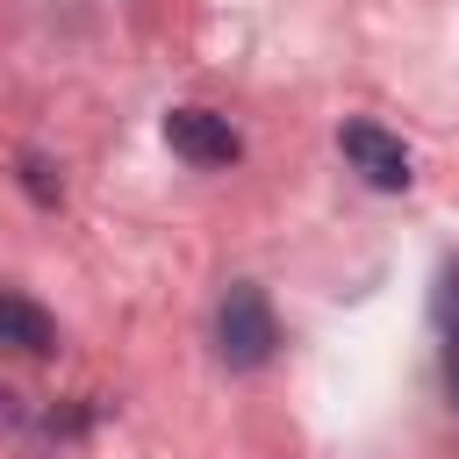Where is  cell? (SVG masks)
I'll return each mask as SVG.
<instances>
[{
  "label": "cell",
  "instance_id": "4",
  "mask_svg": "<svg viewBox=\"0 0 459 459\" xmlns=\"http://www.w3.org/2000/svg\"><path fill=\"white\" fill-rule=\"evenodd\" d=\"M0 344H7V351H29V359H43V351L57 344V323H50V308H36L29 294L0 287Z\"/></svg>",
  "mask_w": 459,
  "mask_h": 459
},
{
  "label": "cell",
  "instance_id": "2",
  "mask_svg": "<svg viewBox=\"0 0 459 459\" xmlns=\"http://www.w3.org/2000/svg\"><path fill=\"white\" fill-rule=\"evenodd\" d=\"M337 151H344V165H351L366 186H380V194H402V186L416 179L409 143H402L394 129H380V122H344V129H337Z\"/></svg>",
  "mask_w": 459,
  "mask_h": 459
},
{
  "label": "cell",
  "instance_id": "3",
  "mask_svg": "<svg viewBox=\"0 0 459 459\" xmlns=\"http://www.w3.org/2000/svg\"><path fill=\"white\" fill-rule=\"evenodd\" d=\"M165 143L186 165H237V151H244V136L230 129V115H215V108H172L165 115Z\"/></svg>",
  "mask_w": 459,
  "mask_h": 459
},
{
  "label": "cell",
  "instance_id": "7",
  "mask_svg": "<svg viewBox=\"0 0 459 459\" xmlns=\"http://www.w3.org/2000/svg\"><path fill=\"white\" fill-rule=\"evenodd\" d=\"M22 430H29V409H22V394L0 387V437H22Z\"/></svg>",
  "mask_w": 459,
  "mask_h": 459
},
{
  "label": "cell",
  "instance_id": "6",
  "mask_svg": "<svg viewBox=\"0 0 459 459\" xmlns=\"http://www.w3.org/2000/svg\"><path fill=\"white\" fill-rule=\"evenodd\" d=\"M22 186H29L36 201H57V179H50V165H43V158H22Z\"/></svg>",
  "mask_w": 459,
  "mask_h": 459
},
{
  "label": "cell",
  "instance_id": "8",
  "mask_svg": "<svg viewBox=\"0 0 459 459\" xmlns=\"http://www.w3.org/2000/svg\"><path fill=\"white\" fill-rule=\"evenodd\" d=\"M445 394H452V409H459V337H445Z\"/></svg>",
  "mask_w": 459,
  "mask_h": 459
},
{
  "label": "cell",
  "instance_id": "5",
  "mask_svg": "<svg viewBox=\"0 0 459 459\" xmlns=\"http://www.w3.org/2000/svg\"><path fill=\"white\" fill-rule=\"evenodd\" d=\"M430 323L437 337H459V258L437 265V287H430Z\"/></svg>",
  "mask_w": 459,
  "mask_h": 459
},
{
  "label": "cell",
  "instance_id": "1",
  "mask_svg": "<svg viewBox=\"0 0 459 459\" xmlns=\"http://www.w3.org/2000/svg\"><path fill=\"white\" fill-rule=\"evenodd\" d=\"M273 351H280V323H273L265 287L230 280V287H222V301H215V359H222L230 373H258Z\"/></svg>",
  "mask_w": 459,
  "mask_h": 459
}]
</instances>
